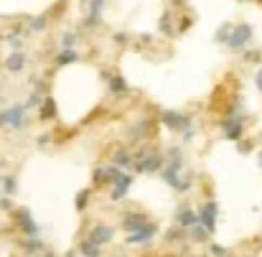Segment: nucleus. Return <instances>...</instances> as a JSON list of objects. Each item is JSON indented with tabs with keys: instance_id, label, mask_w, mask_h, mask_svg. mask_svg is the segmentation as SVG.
<instances>
[{
	"instance_id": "f257e3e1",
	"label": "nucleus",
	"mask_w": 262,
	"mask_h": 257,
	"mask_svg": "<svg viewBox=\"0 0 262 257\" xmlns=\"http://www.w3.org/2000/svg\"><path fill=\"white\" fill-rule=\"evenodd\" d=\"M250 38H252V28L247 26V23H242V26H237L234 31L229 33V49H242V46H247L250 43Z\"/></svg>"
},
{
	"instance_id": "f03ea898",
	"label": "nucleus",
	"mask_w": 262,
	"mask_h": 257,
	"mask_svg": "<svg viewBox=\"0 0 262 257\" xmlns=\"http://www.w3.org/2000/svg\"><path fill=\"white\" fill-rule=\"evenodd\" d=\"M0 125H8V128H21L23 125V107L21 104H16V107L5 110L3 115H0Z\"/></svg>"
},
{
	"instance_id": "7ed1b4c3",
	"label": "nucleus",
	"mask_w": 262,
	"mask_h": 257,
	"mask_svg": "<svg viewBox=\"0 0 262 257\" xmlns=\"http://www.w3.org/2000/svg\"><path fill=\"white\" fill-rule=\"evenodd\" d=\"M201 226L206 232H214V226H216V204H206L201 209Z\"/></svg>"
},
{
	"instance_id": "20e7f679",
	"label": "nucleus",
	"mask_w": 262,
	"mask_h": 257,
	"mask_svg": "<svg viewBox=\"0 0 262 257\" xmlns=\"http://www.w3.org/2000/svg\"><path fill=\"white\" fill-rule=\"evenodd\" d=\"M18 222H21V229L26 232V234H36L38 232V226H36V222H33V217H31V211H28V209H21L18 211Z\"/></svg>"
},
{
	"instance_id": "39448f33",
	"label": "nucleus",
	"mask_w": 262,
	"mask_h": 257,
	"mask_svg": "<svg viewBox=\"0 0 262 257\" xmlns=\"http://www.w3.org/2000/svg\"><path fill=\"white\" fill-rule=\"evenodd\" d=\"M163 123H166L168 128H173V130H181V128L188 125V120H186L183 115H178V112H166V115H163Z\"/></svg>"
},
{
	"instance_id": "423d86ee",
	"label": "nucleus",
	"mask_w": 262,
	"mask_h": 257,
	"mask_svg": "<svg viewBox=\"0 0 262 257\" xmlns=\"http://www.w3.org/2000/svg\"><path fill=\"white\" fill-rule=\"evenodd\" d=\"M130 184H133V178H130V176H122L117 184H115V189H112V199H122V196L127 193V189H130Z\"/></svg>"
},
{
	"instance_id": "0eeeda50",
	"label": "nucleus",
	"mask_w": 262,
	"mask_h": 257,
	"mask_svg": "<svg viewBox=\"0 0 262 257\" xmlns=\"http://www.w3.org/2000/svg\"><path fill=\"white\" fill-rule=\"evenodd\" d=\"M158 165H161V156H150V158H143L140 161V165H138V171H148V173H153V171H158Z\"/></svg>"
},
{
	"instance_id": "6e6552de",
	"label": "nucleus",
	"mask_w": 262,
	"mask_h": 257,
	"mask_svg": "<svg viewBox=\"0 0 262 257\" xmlns=\"http://www.w3.org/2000/svg\"><path fill=\"white\" fill-rule=\"evenodd\" d=\"M110 239H112V229H107V226H94V232H92L94 245H102V242H110Z\"/></svg>"
},
{
	"instance_id": "1a4fd4ad",
	"label": "nucleus",
	"mask_w": 262,
	"mask_h": 257,
	"mask_svg": "<svg viewBox=\"0 0 262 257\" xmlns=\"http://www.w3.org/2000/svg\"><path fill=\"white\" fill-rule=\"evenodd\" d=\"M224 132H227V138L237 140L239 135H242V123H239V120H227V125H224Z\"/></svg>"
},
{
	"instance_id": "9d476101",
	"label": "nucleus",
	"mask_w": 262,
	"mask_h": 257,
	"mask_svg": "<svg viewBox=\"0 0 262 257\" xmlns=\"http://www.w3.org/2000/svg\"><path fill=\"white\" fill-rule=\"evenodd\" d=\"M23 64H26V56H23V54H13V56L5 59V66H8L10 71H21Z\"/></svg>"
},
{
	"instance_id": "9b49d317",
	"label": "nucleus",
	"mask_w": 262,
	"mask_h": 257,
	"mask_svg": "<svg viewBox=\"0 0 262 257\" xmlns=\"http://www.w3.org/2000/svg\"><path fill=\"white\" fill-rule=\"evenodd\" d=\"M143 226H145L143 217H138V214H130V217H125V229H130V232H140Z\"/></svg>"
},
{
	"instance_id": "f8f14e48",
	"label": "nucleus",
	"mask_w": 262,
	"mask_h": 257,
	"mask_svg": "<svg viewBox=\"0 0 262 257\" xmlns=\"http://www.w3.org/2000/svg\"><path fill=\"white\" fill-rule=\"evenodd\" d=\"M155 232H158V229H155L153 224H145V226H143L140 232H135L133 237H130V242H143V239H150V237H153Z\"/></svg>"
},
{
	"instance_id": "ddd939ff",
	"label": "nucleus",
	"mask_w": 262,
	"mask_h": 257,
	"mask_svg": "<svg viewBox=\"0 0 262 257\" xmlns=\"http://www.w3.org/2000/svg\"><path fill=\"white\" fill-rule=\"evenodd\" d=\"M196 214L194 211H188V209H183V211H178V222H181V226H186V229H191V226L196 224Z\"/></svg>"
},
{
	"instance_id": "4468645a",
	"label": "nucleus",
	"mask_w": 262,
	"mask_h": 257,
	"mask_svg": "<svg viewBox=\"0 0 262 257\" xmlns=\"http://www.w3.org/2000/svg\"><path fill=\"white\" fill-rule=\"evenodd\" d=\"M115 163H117V168H127V165L133 163V156H130L125 148H120L117 153H115Z\"/></svg>"
},
{
	"instance_id": "2eb2a0df",
	"label": "nucleus",
	"mask_w": 262,
	"mask_h": 257,
	"mask_svg": "<svg viewBox=\"0 0 262 257\" xmlns=\"http://www.w3.org/2000/svg\"><path fill=\"white\" fill-rule=\"evenodd\" d=\"M99 10H102V0H92V10H89V18H87V26L99 23Z\"/></svg>"
},
{
	"instance_id": "dca6fc26",
	"label": "nucleus",
	"mask_w": 262,
	"mask_h": 257,
	"mask_svg": "<svg viewBox=\"0 0 262 257\" xmlns=\"http://www.w3.org/2000/svg\"><path fill=\"white\" fill-rule=\"evenodd\" d=\"M82 255L84 257H99V250H97V245L89 239V242H82Z\"/></svg>"
},
{
	"instance_id": "f3484780",
	"label": "nucleus",
	"mask_w": 262,
	"mask_h": 257,
	"mask_svg": "<svg viewBox=\"0 0 262 257\" xmlns=\"http://www.w3.org/2000/svg\"><path fill=\"white\" fill-rule=\"evenodd\" d=\"M110 87L115 89V92H127V84H125L120 77H112V79H110Z\"/></svg>"
},
{
	"instance_id": "a211bd4d",
	"label": "nucleus",
	"mask_w": 262,
	"mask_h": 257,
	"mask_svg": "<svg viewBox=\"0 0 262 257\" xmlns=\"http://www.w3.org/2000/svg\"><path fill=\"white\" fill-rule=\"evenodd\" d=\"M54 112H56V110H54V102L46 99V102H43V107H41V115H43V117H54Z\"/></svg>"
},
{
	"instance_id": "6ab92c4d",
	"label": "nucleus",
	"mask_w": 262,
	"mask_h": 257,
	"mask_svg": "<svg viewBox=\"0 0 262 257\" xmlns=\"http://www.w3.org/2000/svg\"><path fill=\"white\" fill-rule=\"evenodd\" d=\"M71 62H77V54L74 51H64L59 56V64H71Z\"/></svg>"
},
{
	"instance_id": "aec40b11",
	"label": "nucleus",
	"mask_w": 262,
	"mask_h": 257,
	"mask_svg": "<svg viewBox=\"0 0 262 257\" xmlns=\"http://www.w3.org/2000/svg\"><path fill=\"white\" fill-rule=\"evenodd\" d=\"M87 199H89V193H87V191H79V196H77V209H84Z\"/></svg>"
},
{
	"instance_id": "412c9836",
	"label": "nucleus",
	"mask_w": 262,
	"mask_h": 257,
	"mask_svg": "<svg viewBox=\"0 0 262 257\" xmlns=\"http://www.w3.org/2000/svg\"><path fill=\"white\" fill-rule=\"evenodd\" d=\"M3 184H5V191H8V193H16V178H5Z\"/></svg>"
},
{
	"instance_id": "4be33fe9",
	"label": "nucleus",
	"mask_w": 262,
	"mask_h": 257,
	"mask_svg": "<svg viewBox=\"0 0 262 257\" xmlns=\"http://www.w3.org/2000/svg\"><path fill=\"white\" fill-rule=\"evenodd\" d=\"M161 31H163V33L171 31V16H163V21H161Z\"/></svg>"
},
{
	"instance_id": "5701e85b",
	"label": "nucleus",
	"mask_w": 262,
	"mask_h": 257,
	"mask_svg": "<svg viewBox=\"0 0 262 257\" xmlns=\"http://www.w3.org/2000/svg\"><path fill=\"white\" fill-rule=\"evenodd\" d=\"M41 245H38V242H28V245H26V252H36Z\"/></svg>"
},
{
	"instance_id": "b1692460",
	"label": "nucleus",
	"mask_w": 262,
	"mask_h": 257,
	"mask_svg": "<svg viewBox=\"0 0 262 257\" xmlns=\"http://www.w3.org/2000/svg\"><path fill=\"white\" fill-rule=\"evenodd\" d=\"M64 46H69V49L74 46V36H71V33H69V36H64Z\"/></svg>"
},
{
	"instance_id": "393cba45",
	"label": "nucleus",
	"mask_w": 262,
	"mask_h": 257,
	"mask_svg": "<svg viewBox=\"0 0 262 257\" xmlns=\"http://www.w3.org/2000/svg\"><path fill=\"white\" fill-rule=\"evenodd\" d=\"M257 89H260V92H262V69L257 71Z\"/></svg>"
},
{
	"instance_id": "a878e982",
	"label": "nucleus",
	"mask_w": 262,
	"mask_h": 257,
	"mask_svg": "<svg viewBox=\"0 0 262 257\" xmlns=\"http://www.w3.org/2000/svg\"><path fill=\"white\" fill-rule=\"evenodd\" d=\"M33 28L38 31V28H43V18H38V21H33Z\"/></svg>"
}]
</instances>
